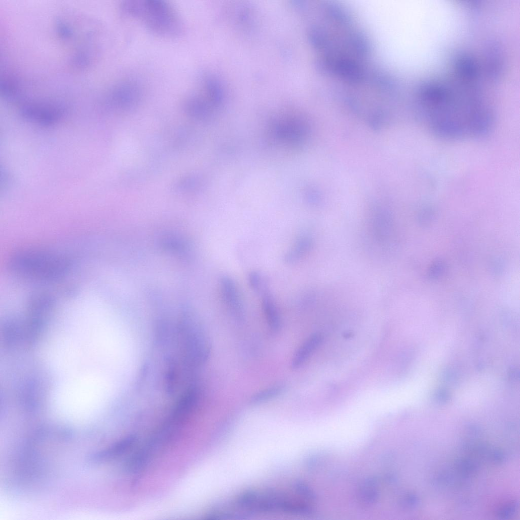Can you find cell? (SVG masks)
<instances>
[{"label": "cell", "mask_w": 520, "mask_h": 520, "mask_svg": "<svg viewBox=\"0 0 520 520\" xmlns=\"http://www.w3.org/2000/svg\"><path fill=\"white\" fill-rule=\"evenodd\" d=\"M123 16L159 37L176 39L185 31L184 20L172 4L162 0H126L120 4Z\"/></svg>", "instance_id": "1"}, {"label": "cell", "mask_w": 520, "mask_h": 520, "mask_svg": "<svg viewBox=\"0 0 520 520\" xmlns=\"http://www.w3.org/2000/svg\"><path fill=\"white\" fill-rule=\"evenodd\" d=\"M69 260L60 255L27 251L15 254L10 262L12 272L25 279L42 282L58 279L69 271Z\"/></svg>", "instance_id": "2"}, {"label": "cell", "mask_w": 520, "mask_h": 520, "mask_svg": "<svg viewBox=\"0 0 520 520\" xmlns=\"http://www.w3.org/2000/svg\"><path fill=\"white\" fill-rule=\"evenodd\" d=\"M237 504L243 510L255 512L305 514L307 510L305 499L294 487L292 493L271 489L248 491L239 496Z\"/></svg>", "instance_id": "3"}, {"label": "cell", "mask_w": 520, "mask_h": 520, "mask_svg": "<svg viewBox=\"0 0 520 520\" xmlns=\"http://www.w3.org/2000/svg\"><path fill=\"white\" fill-rule=\"evenodd\" d=\"M145 94L142 83L135 77H126L113 84L105 94L107 106L129 108L140 103Z\"/></svg>", "instance_id": "4"}, {"label": "cell", "mask_w": 520, "mask_h": 520, "mask_svg": "<svg viewBox=\"0 0 520 520\" xmlns=\"http://www.w3.org/2000/svg\"><path fill=\"white\" fill-rule=\"evenodd\" d=\"M67 106L62 102L40 101L23 104L20 109L25 120L44 126L57 123L65 115Z\"/></svg>", "instance_id": "5"}, {"label": "cell", "mask_w": 520, "mask_h": 520, "mask_svg": "<svg viewBox=\"0 0 520 520\" xmlns=\"http://www.w3.org/2000/svg\"><path fill=\"white\" fill-rule=\"evenodd\" d=\"M220 288L224 302L236 317H242L243 305L236 284L230 276H223L220 280Z\"/></svg>", "instance_id": "6"}, {"label": "cell", "mask_w": 520, "mask_h": 520, "mask_svg": "<svg viewBox=\"0 0 520 520\" xmlns=\"http://www.w3.org/2000/svg\"><path fill=\"white\" fill-rule=\"evenodd\" d=\"M321 335L314 333L309 336L298 349L291 362V367L296 369L301 367L321 344Z\"/></svg>", "instance_id": "7"}, {"label": "cell", "mask_w": 520, "mask_h": 520, "mask_svg": "<svg viewBox=\"0 0 520 520\" xmlns=\"http://www.w3.org/2000/svg\"><path fill=\"white\" fill-rule=\"evenodd\" d=\"M311 237L306 234L300 236L294 245L284 254V261L288 264H295L300 261L312 247Z\"/></svg>", "instance_id": "8"}, {"label": "cell", "mask_w": 520, "mask_h": 520, "mask_svg": "<svg viewBox=\"0 0 520 520\" xmlns=\"http://www.w3.org/2000/svg\"><path fill=\"white\" fill-rule=\"evenodd\" d=\"M358 500L365 508L372 506L379 497L377 482L375 479H368L360 485L358 491Z\"/></svg>", "instance_id": "9"}, {"label": "cell", "mask_w": 520, "mask_h": 520, "mask_svg": "<svg viewBox=\"0 0 520 520\" xmlns=\"http://www.w3.org/2000/svg\"><path fill=\"white\" fill-rule=\"evenodd\" d=\"M262 295V307L269 328L277 331L280 327V319L274 301L267 290Z\"/></svg>", "instance_id": "10"}, {"label": "cell", "mask_w": 520, "mask_h": 520, "mask_svg": "<svg viewBox=\"0 0 520 520\" xmlns=\"http://www.w3.org/2000/svg\"><path fill=\"white\" fill-rule=\"evenodd\" d=\"M371 226L374 236L379 242H384L389 239L393 228L390 217L385 214L376 216Z\"/></svg>", "instance_id": "11"}, {"label": "cell", "mask_w": 520, "mask_h": 520, "mask_svg": "<svg viewBox=\"0 0 520 520\" xmlns=\"http://www.w3.org/2000/svg\"><path fill=\"white\" fill-rule=\"evenodd\" d=\"M284 386L277 384L271 386L255 393L251 398L252 403H259L275 398L283 391Z\"/></svg>", "instance_id": "12"}, {"label": "cell", "mask_w": 520, "mask_h": 520, "mask_svg": "<svg viewBox=\"0 0 520 520\" xmlns=\"http://www.w3.org/2000/svg\"><path fill=\"white\" fill-rule=\"evenodd\" d=\"M262 274L256 271H251L248 275V281L251 287L257 292L262 294L267 291L266 284Z\"/></svg>", "instance_id": "13"}]
</instances>
